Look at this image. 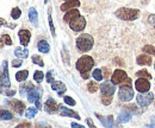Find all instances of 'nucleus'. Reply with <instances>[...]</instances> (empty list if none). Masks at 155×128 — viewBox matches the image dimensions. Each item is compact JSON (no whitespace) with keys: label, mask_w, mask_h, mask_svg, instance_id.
Masks as SVG:
<instances>
[{"label":"nucleus","mask_w":155,"mask_h":128,"mask_svg":"<svg viewBox=\"0 0 155 128\" xmlns=\"http://www.w3.org/2000/svg\"><path fill=\"white\" fill-rule=\"evenodd\" d=\"M8 106L15 110L18 115H23V113L25 110V105L20 100H11V101H8Z\"/></svg>","instance_id":"obj_11"},{"label":"nucleus","mask_w":155,"mask_h":128,"mask_svg":"<svg viewBox=\"0 0 155 128\" xmlns=\"http://www.w3.org/2000/svg\"><path fill=\"white\" fill-rule=\"evenodd\" d=\"M51 89L55 90V92H58V96H62L63 92L67 90L64 83H62V82H60V81H54V82L51 83Z\"/></svg>","instance_id":"obj_18"},{"label":"nucleus","mask_w":155,"mask_h":128,"mask_svg":"<svg viewBox=\"0 0 155 128\" xmlns=\"http://www.w3.org/2000/svg\"><path fill=\"white\" fill-rule=\"evenodd\" d=\"M0 43L2 44H6V45H12V40H11V37L8 36L7 33L2 35L1 38H0Z\"/></svg>","instance_id":"obj_33"},{"label":"nucleus","mask_w":155,"mask_h":128,"mask_svg":"<svg viewBox=\"0 0 155 128\" xmlns=\"http://www.w3.org/2000/svg\"><path fill=\"white\" fill-rule=\"evenodd\" d=\"M135 88L138 92H149V89H150V82H149L148 78L138 77L137 81H135Z\"/></svg>","instance_id":"obj_9"},{"label":"nucleus","mask_w":155,"mask_h":128,"mask_svg":"<svg viewBox=\"0 0 155 128\" xmlns=\"http://www.w3.org/2000/svg\"><path fill=\"white\" fill-rule=\"evenodd\" d=\"M154 68H155V64H154Z\"/></svg>","instance_id":"obj_54"},{"label":"nucleus","mask_w":155,"mask_h":128,"mask_svg":"<svg viewBox=\"0 0 155 128\" xmlns=\"http://www.w3.org/2000/svg\"><path fill=\"white\" fill-rule=\"evenodd\" d=\"M2 94H5L6 96H13L16 94V90H6V92H2Z\"/></svg>","instance_id":"obj_46"},{"label":"nucleus","mask_w":155,"mask_h":128,"mask_svg":"<svg viewBox=\"0 0 155 128\" xmlns=\"http://www.w3.org/2000/svg\"><path fill=\"white\" fill-rule=\"evenodd\" d=\"M130 119H131V113L128 109L123 108V110L120 111V114L118 115V119H117V120H118V122H120V123H125V122H128Z\"/></svg>","instance_id":"obj_20"},{"label":"nucleus","mask_w":155,"mask_h":128,"mask_svg":"<svg viewBox=\"0 0 155 128\" xmlns=\"http://www.w3.org/2000/svg\"><path fill=\"white\" fill-rule=\"evenodd\" d=\"M32 89H35L34 84L30 83V82H26L25 84L20 86V95L21 96H25V95H28V92H30V90H32Z\"/></svg>","instance_id":"obj_24"},{"label":"nucleus","mask_w":155,"mask_h":128,"mask_svg":"<svg viewBox=\"0 0 155 128\" xmlns=\"http://www.w3.org/2000/svg\"><path fill=\"white\" fill-rule=\"evenodd\" d=\"M101 70H103L104 77H105V78H109V76H110V70H109V68H103Z\"/></svg>","instance_id":"obj_45"},{"label":"nucleus","mask_w":155,"mask_h":128,"mask_svg":"<svg viewBox=\"0 0 155 128\" xmlns=\"http://www.w3.org/2000/svg\"><path fill=\"white\" fill-rule=\"evenodd\" d=\"M127 78H128V75H127V73H125L124 70L117 69V70L114 71L112 76H111V82L115 83V84H119V86H120Z\"/></svg>","instance_id":"obj_10"},{"label":"nucleus","mask_w":155,"mask_h":128,"mask_svg":"<svg viewBox=\"0 0 155 128\" xmlns=\"http://www.w3.org/2000/svg\"><path fill=\"white\" fill-rule=\"evenodd\" d=\"M18 37H19L20 44H21L23 46L26 48L28 44H29V42H30V38H31L30 31H29V30H24V29H21V30H19V32H18Z\"/></svg>","instance_id":"obj_14"},{"label":"nucleus","mask_w":155,"mask_h":128,"mask_svg":"<svg viewBox=\"0 0 155 128\" xmlns=\"http://www.w3.org/2000/svg\"><path fill=\"white\" fill-rule=\"evenodd\" d=\"M92 76L96 81H101L104 78V75H103V70L101 69H94L93 73H92Z\"/></svg>","instance_id":"obj_30"},{"label":"nucleus","mask_w":155,"mask_h":128,"mask_svg":"<svg viewBox=\"0 0 155 128\" xmlns=\"http://www.w3.org/2000/svg\"><path fill=\"white\" fill-rule=\"evenodd\" d=\"M66 1H67V0H66Z\"/></svg>","instance_id":"obj_55"},{"label":"nucleus","mask_w":155,"mask_h":128,"mask_svg":"<svg viewBox=\"0 0 155 128\" xmlns=\"http://www.w3.org/2000/svg\"><path fill=\"white\" fill-rule=\"evenodd\" d=\"M116 84L115 83H112V82H110V81H105V82H103L101 84H100V92H101V95H105V96H112L115 92H116V87H115Z\"/></svg>","instance_id":"obj_8"},{"label":"nucleus","mask_w":155,"mask_h":128,"mask_svg":"<svg viewBox=\"0 0 155 128\" xmlns=\"http://www.w3.org/2000/svg\"><path fill=\"white\" fill-rule=\"evenodd\" d=\"M28 101L30 103H35L36 108H41V102H39V92L36 89H32L28 92Z\"/></svg>","instance_id":"obj_13"},{"label":"nucleus","mask_w":155,"mask_h":128,"mask_svg":"<svg viewBox=\"0 0 155 128\" xmlns=\"http://www.w3.org/2000/svg\"><path fill=\"white\" fill-rule=\"evenodd\" d=\"M142 51L144 54H148V55L150 56H155V48L153 45H146V46H143Z\"/></svg>","instance_id":"obj_32"},{"label":"nucleus","mask_w":155,"mask_h":128,"mask_svg":"<svg viewBox=\"0 0 155 128\" xmlns=\"http://www.w3.org/2000/svg\"><path fill=\"white\" fill-rule=\"evenodd\" d=\"M29 20L34 24V26H37L38 25V13L36 11L35 7H31L29 10Z\"/></svg>","instance_id":"obj_22"},{"label":"nucleus","mask_w":155,"mask_h":128,"mask_svg":"<svg viewBox=\"0 0 155 128\" xmlns=\"http://www.w3.org/2000/svg\"><path fill=\"white\" fill-rule=\"evenodd\" d=\"M23 126H26V127H30V123H21L18 127H23Z\"/></svg>","instance_id":"obj_51"},{"label":"nucleus","mask_w":155,"mask_h":128,"mask_svg":"<svg viewBox=\"0 0 155 128\" xmlns=\"http://www.w3.org/2000/svg\"><path fill=\"white\" fill-rule=\"evenodd\" d=\"M68 25H69V27H71L73 31L80 32V31H82V30L86 27V19L84 18L82 16H78L77 18L71 20V21L68 23Z\"/></svg>","instance_id":"obj_7"},{"label":"nucleus","mask_w":155,"mask_h":128,"mask_svg":"<svg viewBox=\"0 0 155 128\" xmlns=\"http://www.w3.org/2000/svg\"><path fill=\"white\" fill-rule=\"evenodd\" d=\"M96 116L99 119V121L103 123V126H105V127H107V128H111L115 126L111 115H110V116H101V115H99V114H96Z\"/></svg>","instance_id":"obj_19"},{"label":"nucleus","mask_w":155,"mask_h":128,"mask_svg":"<svg viewBox=\"0 0 155 128\" xmlns=\"http://www.w3.org/2000/svg\"><path fill=\"white\" fill-rule=\"evenodd\" d=\"M150 127H155V117L154 116L152 117V125H150Z\"/></svg>","instance_id":"obj_50"},{"label":"nucleus","mask_w":155,"mask_h":128,"mask_svg":"<svg viewBox=\"0 0 155 128\" xmlns=\"http://www.w3.org/2000/svg\"><path fill=\"white\" fill-rule=\"evenodd\" d=\"M148 21H149L152 25H154V26H155V14H152V16H149V18H148Z\"/></svg>","instance_id":"obj_47"},{"label":"nucleus","mask_w":155,"mask_h":128,"mask_svg":"<svg viewBox=\"0 0 155 128\" xmlns=\"http://www.w3.org/2000/svg\"><path fill=\"white\" fill-rule=\"evenodd\" d=\"M58 111H60V114H61L62 116L74 117V119H77V120H80V116H79L78 113L73 111L72 109H69V108H67V107H64V106H58Z\"/></svg>","instance_id":"obj_15"},{"label":"nucleus","mask_w":155,"mask_h":128,"mask_svg":"<svg viewBox=\"0 0 155 128\" xmlns=\"http://www.w3.org/2000/svg\"><path fill=\"white\" fill-rule=\"evenodd\" d=\"M37 109H38V108H35V107H30V108H28L26 111H25V116H26L28 119H32V117H35V115L37 114Z\"/></svg>","instance_id":"obj_29"},{"label":"nucleus","mask_w":155,"mask_h":128,"mask_svg":"<svg viewBox=\"0 0 155 128\" xmlns=\"http://www.w3.org/2000/svg\"><path fill=\"white\" fill-rule=\"evenodd\" d=\"M21 64H23V61H21V58H18V59H13V61H12V67H13V68H19Z\"/></svg>","instance_id":"obj_43"},{"label":"nucleus","mask_w":155,"mask_h":128,"mask_svg":"<svg viewBox=\"0 0 155 128\" xmlns=\"http://www.w3.org/2000/svg\"><path fill=\"white\" fill-rule=\"evenodd\" d=\"M32 63H35V64H37L39 67H44V62H43V59L41 58V56L38 55H34L32 56Z\"/></svg>","instance_id":"obj_35"},{"label":"nucleus","mask_w":155,"mask_h":128,"mask_svg":"<svg viewBox=\"0 0 155 128\" xmlns=\"http://www.w3.org/2000/svg\"><path fill=\"white\" fill-rule=\"evenodd\" d=\"M1 26H7V27H10V29H15V27H16V25H15V24H11V25H10V24H7V23H6V20H5V19L0 18V27H1Z\"/></svg>","instance_id":"obj_42"},{"label":"nucleus","mask_w":155,"mask_h":128,"mask_svg":"<svg viewBox=\"0 0 155 128\" xmlns=\"http://www.w3.org/2000/svg\"><path fill=\"white\" fill-rule=\"evenodd\" d=\"M20 14H21V11H20L19 7H15V8H12V11H11V17H12L13 19H19Z\"/></svg>","instance_id":"obj_36"},{"label":"nucleus","mask_w":155,"mask_h":128,"mask_svg":"<svg viewBox=\"0 0 155 128\" xmlns=\"http://www.w3.org/2000/svg\"><path fill=\"white\" fill-rule=\"evenodd\" d=\"M28 77H29V71H28V70H20V71H18V73H16V80H17L18 82H24V81H26Z\"/></svg>","instance_id":"obj_26"},{"label":"nucleus","mask_w":155,"mask_h":128,"mask_svg":"<svg viewBox=\"0 0 155 128\" xmlns=\"http://www.w3.org/2000/svg\"><path fill=\"white\" fill-rule=\"evenodd\" d=\"M116 17L122 20H135L140 17L141 12L137 8H128V7H120L115 12Z\"/></svg>","instance_id":"obj_3"},{"label":"nucleus","mask_w":155,"mask_h":128,"mask_svg":"<svg viewBox=\"0 0 155 128\" xmlns=\"http://www.w3.org/2000/svg\"><path fill=\"white\" fill-rule=\"evenodd\" d=\"M111 102H112V96H105V95H101V103H103L104 106H109Z\"/></svg>","instance_id":"obj_37"},{"label":"nucleus","mask_w":155,"mask_h":128,"mask_svg":"<svg viewBox=\"0 0 155 128\" xmlns=\"http://www.w3.org/2000/svg\"><path fill=\"white\" fill-rule=\"evenodd\" d=\"M62 58H63V62L66 65L69 64V57H68V51L66 49V46H63V51H62Z\"/></svg>","instance_id":"obj_38"},{"label":"nucleus","mask_w":155,"mask_h":128,"mask_svg":"<svg viewBox=\"0 0 155 128\" xmlns=\"http://www.w3.org/2000/svg\"><path fill=\"white\" fill-rule=\"evenodd\" d=\"M118 97L123 102H130L134 97V90L131 86L128 84H120L119 90H118Z\"/></svg>","instance_id":"obj_4"},{"label":"nucleus","mask_w":155,"mask_h":128,"mask_svg":"<svg viewBox=\"0 0 155 128\" xmlns=\"http://www.w3.org/2000/svg\"><path fill=\"white\" fill-rule=\"evenodd\" d=\"M75 67H77L78 71H80L81 77L84 80H88L90 78V71L94 67V61H93V58L91 56L84 55L78 59Z\"/></svg>","instance_id":"obj_1"},{"label":"nucleus","mask_w":155,"mask_h":128,"mask_svg":"<svg viewBox=\"0 0 155 128\" xmlns=\"http://www.w3.org/2000/svg\"><path fill=\"white\" fill-rule=\"evenodd\" d=\"M44 2H45V4H47V2H48V0H44Z\"/></svg>","instance_id":"obj_52"},{"label":"nucleus","mask_w":155,"mask_h":128,"mask_svg":"<svg viewBox=\"0 0 155 128\" xmlns=\"http://www.w3.org/2000/svg\"><path fill=\"white\" fill-rule=\"evenodd\" d=\"M49 27H50V31H51V35L53 37H55V27H54V24H53V19H51V14H50V10H49Z\"/></svg>","instance_id":"obj_39"},{"label":"nucleus","mask_w":155,"mask_h":128,"mask_svg":"<svg viewBox=\"0 0 155 128\" xmlns=\"http://www.w3.org/2000/svg\"><path fill=\"white\" fill-rule=\"evenodd\" d=\"M71 126H72V127H79V128H82V126H81V125H79V123H77V122H72V123H71Z\"/></svg>","instance_id":"obj_49"},{"label":"nucleus","mask_w":155,"mask_h":128,"mask_svg":"<svg viewBox=\"0 0 155 128\" xmlns=\"http://www.w3.org/2000/svg\"><path fill=\"white\" fill-rule=\"evenodd\" d=\"M63 101H64L67 105L72 106V107H73V106H75V101H74L71 96H64V97H63Z\"/></svg>","instance_id":"obj_41"},{"label":"nucleus","mask_w":155,"mask_h":128,"mask_svg":"<svg viewBox=\"0 0 155 128\" xmlns=\"http://www.w3.org/2000/svg\"><path fill=\"white\" fill-rule=\"evenodd\" d=\"M44 110L48 113V114H55L58 111V105L50 97L47 100V102L44 103Z\"/></svg>","instance_id":"obj_12"},{"label":"nucleus","mask_w":155,"mask_h":128,"mask_svg":"<svg viewBox=\"0 0 155 128\" xmlns=\"http://www.w3.org/2000/svg\"><path fill=\"white\" fill-rule=\"evenodd\" d=\"M125 109H128L131 114H138L140 113V110L137 109V107H136L135 105H130V106H127V107H124Z\"/></svg>","instance_id":"obj_40"},{"label":"nucleus","mask_w":155,"mask_h":128,"mask_svg":"<svg viewBox=\"0 0 155 128\" xmlns=\"http://www.w3.org/2000/svg\"><path fill=\"white\" fill-rule=\"evenodd\" d=\"M87 89L90 92H96L99 89V86H98L97 81H90L88 84H87Z\"/></svg>","instance_id":"obj_28"},{"label":"nucleus","mask_w":155,"mask_h":128,"mask_svg":"<svg viewBox=\"0 0 155 128\" xmlns=\"http://www.w3.org/2000/svg\"><path fill=\"white\" fill-rule=\"evenodd\" d=\"M43 78H44V73H43V71L36 70L35 73H34V81H36L37 83H41V82L43 81Z\"/></svg>","instance_id":"obj_31"},{"label":"nucleus","mask_w":155,"mask_h":128,"mask_svg":"<svg viewBox=\"0 0 155 128\" xmlns=\"http://www.w3.org/2000/svg\"><path fill=\"white\" fill-rule=\"evenodd\" d=\"M11 82L8 77V68H7V61L2 62L1 71H0V88H10Z\"/></svg>","instance_id":"obj_5"},{"label":"nucleus","mask_w":155,"mask_h":128,"mask_svg":"<svg viewBox=\"0 0 155 128\" xmlns=\"http://www.w3.org/2000/svg\"><path fill=\"white\" fill-rule=\"evenodd\" d=\"M75 44H77V48L79 51L88 52L93 48V45H94V39H93V37L91 36V35H88V33H81L77 38Z\"/></svg>","instance_id":"obj_2"},{"label":"nucleus","mask_w":155,"mask_h":128,"mask_svg":"<svg viewBox=\"0 0 155 128\" xmlns=\"http://www.w3.org/2000/svg\"><path fill=\"white\" fill-rule=\"evenodd\" d=\"M78 16H80V12L78 11L77 8H72V10H69V11L66 12V14L63 17V20H64V23H69L71 20L77 18Z\"/></svg>","instance_id":"obj_21"},{"label":"nucleus","mask_w":155,"mask_h":128,"mask_svg":"<svg viewBox=\"0 0 155 128\" xmlns=\"http://www.w3.org/2000/svg\"><path fill=\"white\" fill-rule=\"evenodd\" d=\"M0 119H2V120H11V119H13V114L10 110L0 109Z\"/></svg>","instance_id":"obj_27"},{"label":"nucleus","mask_w":155,"mask_h":128,"mask_svg":"<svg viewBox=\"0 0 155 128\" xmlns=\"http://www.w3.org/2000/svg\"><path fill=\"white\" fill-rule=\"evenodd\" d=\"M136 63L138 65H152L153 64V59H152L150 55L142 54V55H140L136 58Z\"/></svg>","instance_id":"obj_17"},{"label":"nucleus","mask_w":155,"mask_h":128,"mask_svg":"<svg viewBox=\"0 0 155 128\" xmlns=\"http://www.w3.org/2000/svg\"><path fill=\"white\" fill-rule=\"evenodd\" d=\"M137 103L142 107H147L149 106L152 102H154V94L152 92H138L137 97Z\"/></svg>","instance_id":"obj_6"},{"label":"nucleus","mask_w":155,"mask_h":128,"mask_svg":"<svg viewBox=\"0 0 155 128\" xmlns=\"http://www.w3.org/2000/svg\"><path fill=\"white\" fill-rule=\"evenodd\" d=\"M37 48H38V51L42 52V54H48V52L50 51V45H49V43H48L47 40H44V39L39 40L38 44H37Z\"/></svg>","instance_id":"obj_23"},{"label":"nucleus","mask_w":155,"mask_h":128,"mask_svg":"<svg viewBox=\"0 0 155 128\" xmlns=\"http://www.w3.org/2000/svg\"><path fill=\"white\" fill-rule=\"evenodd\" d=\"M47 82L50 83V84L54 82V77H53V75H51V71H48V73H47Z\"/></svg>","instance_id":"obj_44"},{"label":"nucleus","mask_w":155,"mask_h":128,"mask_svg":"<svg viewBox=\"0 0 155 128\" xmlns=\"http://www.w3.org/2000/svg\"><path fill=\"white\" fill-rule=\"evenodd\" d=\"M80 6V1L79 0H67L64 4H62L61 5V11H63V12H67V11H69V10H72V8H78Z\"/></svg>","instance_id":"obj_16"},{"label":"nucleus","mask_w":155,"mask_h":128,"mask_svg":"<svg viewBox=\"0 0 155 128\" xmlns=\"http://www.w3.org/2000/svg\"><path fill=\"white\" fill-rule=\"evenodd\" d=\"M87 125L91 126V127H94V123H93V121L91 119H87Z\"/></svg>","instance_id":"obj_48"},{"label":"nucleus","mask_w":155,"mask_h":128,"mask_svg":"<svg viewBox=\"0 0 155 128\" xmlns=\"http://www.w3.org/2000/svg\"><path fill=\"white\" fill-rule=\"evenodd\" d=\"M136 76H137V77H143V78H148V80H150V78H152V75L148 73L146 69L137 71V73H136Z\"/></svg>","instance_id":"obj_34"},{"label":"nucleus","mask_w":155,"mask_h":128,"mask_svg":"<svg viewBox=\"0 0 155 128\" xmlns=\"http://www.w3.org/2000/svg\"><path fill=\"white\" fill-rule=\"evenodd\" d=\"M154 105H155V100H154Z\"/></svg>","instance_id":"obj_53"},{"label":"nucleus","mask_w":155,"mask_h":128,"mask_svg":"<svg viewBox=\"0 0 155 128\" xmlns=\"http://www.w3.org/2000/svg\"><path fill=\"white\" fill-rule=\"evenodd\" d=\"M15 55L17 56L18 58H21V59H24V58H26L28 56H29V50L25 48V49H21V48H16V50H15Z\"/></svg>","instance_id":"obj_25"}]
</instances>
